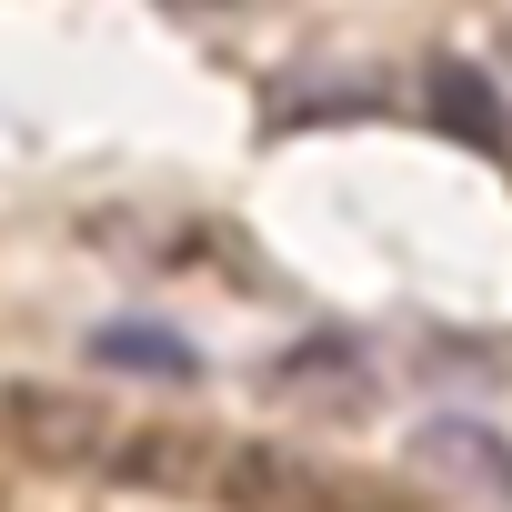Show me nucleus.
<instances>
[{
    "instance_id": "4",
    "label": "nucleus",
    "mask_w": 512,
    "mask_h": 512,
    "mask_svg": "<svg viewBox=\"0 0 512 512\" xmlns=\"http://www.w3.org/2000/svg\"><path fill=\"white\" fill-rule=\"evenodd\" d=\"M211 472H221V442L201 432H121L111 452V482L131 492H211Z\"/></svg>"
},
{
    "instance_id": "3",
    "label": "nucleus",
    "mask_w": 512,
    "mask_h": 512,
    "mask_svg": "<svg viewBox=\"0 0 512 512\" xmlns=\"http://www.w3.org/2000/svg\"><path fill=\"white\" fill-rule=\"evenodd\" d=\"M272 392L302 402V412H362L372 402V352L352 332H322V342H292L272 362Z\"/></svg>"
},
{
    "instance_id": "5",
    "label": "nucleus",
    "mask_w": 512,
    "mask_h": 512,
    "mask_svg": "<svg viewBox=\"0 0 512 512\" xmlns=\"http://www.w3.org/2000/svg\"><path fill=\"white\" fill-rule=\"evenodd\" d=\"M422 101H432V131H452V141H472V151H502V141H512V111H502L492 71H472V61H432Z\"/></svg>"
},
{
    "instance_id": "6",
    "label": "nucleus",
    "mask_w": 512,
    "mask_h": 512,
    "mask_svg": "<svg viewBox=\"0 0 512 512\" xmlns=\"http://www.w3.org/2000/svg\"><path fill=\"white\" fill-rule=\"evenodd\" d=\"M91 362L141 372V382H191V372H201V352H191L181 332H161V322H101V332H91Z\"/></svg>"
},
{
    "instance_id": "2",
    "label": "nucleus",
    "mask_w": 512,
    "mask_h": 512,
    "mask_svg": "<svg viewBox=\"0 0 512 512\" xmlns=\"http://www.w3.org/2000/svg\"><path fill=\"white\" fill-rule=\"evenodd\" d=\"M211 492H221L231 512H352V492H342L322 462L282 452V442H221Z\"/></svg>"
},
{
    "instance_id": "1",
    "label": "nucleus",
    "mask_w": 512,
    "mask_h": 512,
    "mask_svg": "<svg viewBox=\"0 0 512 512\" xmlns=\"http://www.w3.org/2000/svg\"><path fill=\"white\" fill-rule=\"evenodd\" d=\"M0 432H11V452L41 462V472H111V452H121V422L91 392H61V382L0 392Z\"/></svg>"
},
{
    "instance_id": "7",
    "label": "nucleus",
    "mask_w": 512,
    "mask_h": 512,
    "mask_svg": "<svg viewBox=\"0 0 512 512\" xmlns=\"http://www.w3.org/2000/svg\"><path fill=\"white\" fill-rule=\"evenodd\" d=\"M422 452H432L442 472H472V482H492V492L512 502V452H502V432H482V422H432V432H422Z\"/></svg>"
}]
</instances>
